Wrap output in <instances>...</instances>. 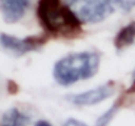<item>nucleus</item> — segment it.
Returning <instances> with one entry per match:
<instances>
[{
  "instance_id": "f257e3e1",
  "label": "nucleus",
  "mask_w": 135,
  "mask_h": 126,
  "mask_svg": "<svg viewBox=\"0 0 135 126\" xmlns=\"http://www.w3.org/2000/svg\"><path fill=\"white\" fill-rule=\"evenodd\" d=\"M101 57L96 51H79L62 57L52 68V76L60 85L72 84L93 78L100 68Z\"/></svg>"
},
{
  "instance_id": "f03ea898",
  "label": "nucleus",
  "mask_w": 135,
  "mask_h": 126,
  "mask_svg": "<svg viewBox=\"0 0 135 126\" xmlns=\"http://www.w3.org/2000/svg\"><path fill=\"white\" fill-rule=\"evenodd\" d=\"M37 15L41 25L50 34L76 37L81 33V22L62 0H40Z\"/></svg>"
},
{
  "instance_id": "7ed1b4c3",
  "label": "nucleus",
  "mask_w": 135,
  "mask_h": 126,
  "mask_svg": "<svg viewBox=\"0 0 135 126\" xmlns=\"http://www.w3.org/2000/svg\"><path fill=\"white\" fill-rule=\"evenodd\" d=\"M81 24H96L108 18L115 9L114 0H64Z\"/></svg>"
},
{
  "instance_id": "20e7f679",
  "label": "nucleus",
  "mask_w": 135,
  "mask_h": 126,
  "mask_svg": "<svg viewBox=\"0 0 135 126\" xmlns=\"http://www.w3.org/2000/svg\"><path fill=\"white\" fill-rule=\"evenodd\" d=\"M45 41L46 38L44 36H29L25 38H18L7 33L0 34V45L16 55H25L28 53L40 50L45 45Z\"/></svg>"
},
{
  "instance_id": "39448f33",
  "label": "nucleus",
  "mask_w": 135,
  "mask_h": 126,
  "mask_svg": "<svg viewBox=\"0 0 135 126\" xmlns=\"http://www.w3.org/2000/svg\"><path fill=\"white\" fill-rule=\"evenodd\" d=\"M115 92V84L105 83L81 93H72L67 96V101L78 106H92L112 97Z\"/></svg>"
},
{
  "instance_id": "423d86ee",
  "label": "nucleus",
  "mask_w": 135,
  "mask_h": 126,
  "mask_svg": "<svg viewBox=\"0 0 135 126\" xmlns=\"http://www.w3.org/2000/svg\"><path fill=\"white\" fill-rule=\"evenodd\" d=\"M32 5V0H0V13L7 24L18 22Z\"/></svg>"
},
{
  "instance_id": "0eeeda50",
  "label": "nucleus",
  "mask_w": 135,
  "mask_h": 126,
  "mask_svg": "<svg viewBox=\"0 0 135 126\" xmlns=\"http://www.w3.org/2000/svg\"><path fill=\"white\" fill-rule=\"evenodd\" d=\"M30 117L22 113L18 108H9L1 116L0 126H28L30 124Z\"/></svg>"
},
{
  "instance_id": "6e6552de",
  "label": "nucleus",
  "mask_w": 135,
  "mask_h": 126,
  "mask_svg": "<svg viewBox=\"0 0 135 126\" xmlns=\"http://www.w3.org/2000/svg\"><path fill=\"white\" fill-rule=\"evenodd\" d=\"M135 42V21L129 22L123 28H121L114 38V47L118 51L125 50Z\"/></svg>"
},
{
  "instance_id": "1a4fd4ad",
  "label": "nucleus",
  "mask_w": 135,
  "mask_h": 126,
  "mask_svg": "<svg viewBox=\"0 0 135 126\" xmlns=\"http://www.w3.org/2000/svg\"><path fill=\"white\" fill-rule=\"evenodd\" d=\"M121 105H122V99H119V100H117L106 112H104L97 120H96V126H108L110 124V121L117 116V113H118V110H119V108H121Z\"/></svg>"
},
{
  "instance_id": "9d476101",
  "label": "nucleus",
  "mask_w": 135,
  "mask_h": 126,
  "mask_svg": "<svg viewBox=\"0 0 135 126\" xmlns=\"http://www.w3.org/2000/svg\"><path fill=\"white\" fill-rule=\"evenodd\" d=\"M63 126H88L87 124H84V122H81V121H79V120H75V118H68Z\"/></svg>"
},
{
  "instance_id": "9b49d317",
  "label": "nucleus",
  "mask_w": 135,
  "mask_h": 126,
  "mask_svg": "<svg viewBox=\"0 0 135 126\" xmlns=\"http://www.w3.org/2000/svg\"><path fill=\"white\" fill-rule=\"evenodd\" d=\"M34 126H52L49 121H46V120H40V121H37Z\"/></svg>"
},
{
  "instance_id": "f8f14e48",
  "label": "nucleus",
  "mask_w": 135,
  "mask_h": 126,
  "mask_svg": "<svg viewBox=\"0 0 135 126\" xmlns=\"http://www.w3.org/2000/svg\"><path fill=\"white\" fill-rule=\"evenodd\" d=\"M134 75H133V78H134V82H133V87H131V89H130V92L131 91H135V70H134V72H133Z\"/></svg>"
}]
</instances>
